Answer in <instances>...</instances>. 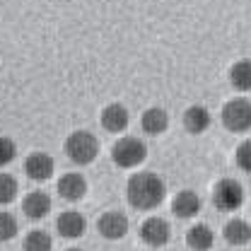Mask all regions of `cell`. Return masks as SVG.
<instances>
[{
	"label": "cell",
	"instance_id": "5b68a950",
	"mask_svg": "<svg viewBox=\"0 0 251 251\" xmlns=\"http://www.w3.org/2000/svg\"><path fill=\"white\" fill-rule=\"evenodd\" d=\"M213 203L222 213H234L244 205V188L237 179H220L213 188Z\"/></svg>",
	"mask_w": 251,
	"mask_h": 251
},
{
	"label": "cell",
	"instance_id": "2e32d148",
	"mask_svg": "<svg viewBox=\"0 0 251 251\" xmlns=\"http://www.w3.org/2000/svg\"><path fill=\"white\" fill-rule=\"evenodd\" d=\"M140 126L148 135H162L167 128H169V114L162 109V106H150L143 111V119Z\"/></svg>",
	"mask_w": 251,
	"mask_h": 251
},
{
	"label": "cell",
	"instance_id": "8fae6325",
	"mask_svg": "<svg viewBox=\"0 0 251 251\" xmlns=\"http://www.w3.org/2000/svg\"><path fill=\"white\" fill-rule=\"evenodd\" d=\"M56 188H58V193H61L63 201L77 203V201H82L85 193H87V179H85L82 174L70 172V174H63L61 179H58V186Z\"/></svg>",
	"mask_w": 251,
	"mask_h": 251
},
{
	"label": "cell",
	"instance_id": "7a4b0ae2",
	"mask_svg": "<svg viewBox=\"0 0 251 251\" xmlns=\"http://www.w3.org/2000/svg\"><path fill=\"white\" fill-rule=\"evenodd\" d=\"M65 155L70 157V162H75L80 167L92 164L99 155V140L90 130H73L65 140Z\"/></svg>",
	"mask_w": 251,
	"mask_h": 251
},
{
	"label": "cell",
	"instance_id": "ac0fdd59",
	"mask_svg": "<svg viewBox=\"0 0 251 251\" xmlns=\"http://www.w3.org/2000/svg\"><path fill=\"white\" fill-rule=\"evenodd\" d=\"M229 82L239 92H251V61H237L229 68Z\"/></svg>",
	"mask_w": 251,
	"mask_h": 251
},
{
	"label": "cell",
	"instance_id": "e0dca14e",
	"mask_svg": "<svg viewBox=\"0 0 251 251\" xmlns=\"http://www.w3.org/2000/svg\"><path fill=\"white\" fill-rule=\"evenodd\" d=\"M215 244V234L208 225H193L186 232V247L191 251H210Z\"/></svg>",
	"mask_w": 251,
	"mask_h": 251
},
{
	"label": "cell",
	"instance_id": "7c38bea8",
	"mask_svg": "<svg viewBox=\"0 0 251 251\" xmlns=\"http://www.w3.org/2000/svg\"><path fill=\"white\" fill-rule=\"evenodd\" d=\"M172 213L181 220L196 218V215L201 213V198H198V193H193L191 188L179 191V193L174 196V201H172Z\"/></svg>",
	"mask_w": 251,
	"mask_h": 251
},
{
	"label": "cell",
	"instance_id": "ffe728a7",
	"mask_svg": "<svg viewBox=\"0 0 251 251\" xmlns=\"http://www.w3.org/2000/svg\"><path fill=\"white\" fill-rule=\"evenodd\" d=\"M20 193L17 179L12 174H0V205H10Z\"/></svg>",
	"mask_w": 251,
	"mask_h": 251
},
{
	"label": "cell",
	"instance_id": "52a82bcc",
	"mask_svg": "<svg viewBox=\"0 0 251 251\" xmlns=\"http://www.w3.org/2000/svg\"><path fill=\"white\" fill-rule=\"evenodd\" d=\"M128 227H130V222H128V218H126L121 210H106L101 218L97 220L99 234H101L104 239H109V242L124 239L126 234H128Z\"/></svg>",
	"mask_w": 251,
	"mask_h": 251
},
{
	"label": "cell",
	"instance_id": "4fadbf2b",
	"mask_svg": "<svg viewBox=\"0 0 251 251\" xmlns=\"http://www.w3.org/2000/svg\"><path fill=\"white\" fill-rule=\"evenodd\" d=\"M51 208H53V201L44 191H31V193H27V198L22 203V210H25V215L29 220H44L51 213Z\"/></svg>",
	"mask_w": 251,
	"mask_h": 251
},
{
	"label": "cell",
	"instance_id": "603a6c76",
	"mask_svg": "<svg viewBox=\"0 0 251 251\" xmlns=\"http://www.w3.org/2000/svg\"><path fill=\"white\" fill-rule=\"evenodd\" d=\"M234 162L242 172H251V140H244L237 152H234Z\"/></svg>",
	"mask_w": 251,
	"mask_h": 251
},
{
	"label": "cell",
	"instance_id": "7402d4cb",
	"mask_svg": "<svg viewBox=\"0 0 251 251\" xmlns=\"http://www.w3.org/2000/svg\"><path fill=\"white\" fill-rule=\"evenodd\" d=\"M15 157H17V145H15V140L0 135V167H7L10 162H15Z\"/></svg>",
	"mask_w": 251,
	"mask_h": 251
},
{
	"label": "cell",
	"instance_id": "ba28073f",
	"mask_svg": "<svg viewBox=\"0 0 251 251\" xmlns=\"http://www.w3.org/2000/svg\"><path fill=\"white\" fill-rule=\"evenodd\" d=\"M25 172L31 181H49L56 172V162L46 152H31L25 162Z\"/></svg>",
	"mask_w": 251,
	"mask_h": 251
},
{
	"label": "cell",
	"instance_id": "9c48e42d",
	"mask_svg": "<svg viewBox=\"0 0 251 251\" xmlns=\"http://www.w3.org/2000/svg\"><path fill=\"white\" fill-rule=\"evenodd\" d=\"M56 229L63 239H80L87 232V220L77 210H65L56 220Z\"/></svg>",
	"mask_w": 251,
	"mask_h": 251
},
{
	"label": "cell",
	"instance_id": "cb8c5ba5",
	"mask_svg": "<svg viewBox=\"0 0 251 251\" xmlns=\"http://www.w3.org/2000/svg\"><path fill=\"white\" fill-rule=\"evenodd\" d=\"M65 251H82V249H75V247H73V249H65Z\"/></svg>",
	"mask_w": 251,
	"mask_h": 251
},
{
	"label": "cell",
	"instance_id": "277c9868",
	"mask_svg": "<svg viewBox=\"0 0 251 251\" xmlns=\"http://www.w3.org/2000/svg\"><path fill=\"white\" fill-rule=\"evenodd\" d=\"M222 126L229 130V133H247L251 130V101L249 99H229L225 106H222Z\"/></svg>",
	"mask_w": 251,
	"mask_h": 251
},
{
	"label": "cell",
	"instance_id": "d6986e66",
	"mask_svg": "<svg viewBox=\"0 0 251 251\" xmlns=\"http://www.w3.org/2000/svg\"><path fill=\"white\" fill-rule=\"evenodd\" d=\"M22 249L25 251H53V239L44 229H31L29 234L25 237V242H22Z\"/></svg>",
	"mask_w": 251,
	"mask_h": 251
},
{
	"label": "cell",
	"instance_id": "5bb4252c",
	"mask_svg": "<svg viewBox=\"0 0 251 251\" xmlns=\"http://www.w3.org/2000/svg\"><path fill=\"white\" fill-rule=\"evenodd\" d=\"M210 124H213V116H210V111H208L205 106H201V104L188 106L186 111H184V128H186L191 135L205 133V130L210 128Z\"/></svg>",
	"mask_w": 251,
	"mask_h": 251
},
{
	"label": "cell",
	"instance_id": "8992f818",
	"mask_svg": "<svg viewBox=\"0 0 251 251\" xmlns=\"http://www.w3.org/2000/svg\"><path fill=\"white\" fill-rule=\"evenodd\" d=\"M140 239L143 244H148L150 249H162L169 244L172 239V227L164 218H148L140 225Z\"/></svg>",
	"mask_w": 251,
	"mask_h": 251
},
{
	"label": "cell",
	"instance_id": "44dd1931",
	"mask_svg": "<svg viewBox=\"0 0 251 251\" xmlns=\"http://www.w3.org/2000/svg\"><path fill=\"white\" fill-rule=\"evenodd\" d=\"M20 232V225H17V218L12 213H0V242H10L15 239Z\"/></svg>",
	"mask_w": 251,
	"mask_h": 251
},
{
	"label": "cell",
	"instance_id": "9a60e30c",
	"mask_svg": "<svg viewBox=\"0 0 251 251\" xmlns=\"http://www.w3.org/2000/svg\"><path fill=\"white\" fill-rule=\"evenodd\" d=\"M222 237L229 247H247L251 242V225L242 218L229 220L222 229Z\"/></svg>",
	"mask_w": 251,
	"mask_h": 251
},
{
	"label": "cell",
	"instance_id": "3957f363",
	"mask_svg": "<svg viewBox=\"0 0 251 251\" xmlns=\"http://www.w3.org/2000/svg\"><path fill=\"white\" fill-rule=\"evenodd\" d=\"M145 157H148V145L140 138H133V135L116 140L114 148H111V159L121 169H133V167L143 164Z\"/></svg>",
	"mask_w": 251,
	"mask_h": 251
},
{
	"label": "cell",
	"instance_id": "6da1fadb",
	"mask_svg": "<svg viewBox=\"0 0 251 251\" xmlns=\"http://www.w3.org/2000/svg\"><path fill=\"white\" fill-rule=\"evenodd\" d=\"M126 198L135 210H155L167 198V184L155 172H138L128 179Z\"/></svg>",
	"mask_w": 251,
	"mask_h": 251
},
{
	"label": "cell",
	"instance_id": "30bf717a",
	"mask_svg": "<svg viewBox=\"0 0 251 251\" xmlns=\"http://www.w3.org/2000/svg\"><path fill=\"white\" fill-rule=\"evenodd\" d=\"M99 121L104 126V130H109V133H124L126 128H128L130 114H128V109H126L124 104L114 101V104H106V106L101 109Z\"/></svg>",
	"mask_w": 251,
	"mask_h": 251
}]
</instances>
